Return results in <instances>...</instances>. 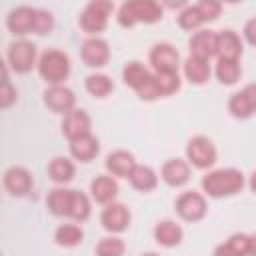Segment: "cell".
Masks as SVG:
<instances>
[{
    "label": "cell",
    "instance_id": "cell-1",
    "mask_svg": "<svg viewBox=\"0 0 256 256\" xmlns=\"http://www.w3.org/2000/svg\"><path fill=\"white\" fill-rule=\"evenodd\" d=\"M200 184L210 198H226V196L238 194L244 188L246 180H244V174L236 168H218L204 174Z\"/></svg>",
    "mask_w": 256,
    "mask_h": 256
},
{
    "label": "cell",
    "instance_id": "cell-2",
    "mask_svg": "<svg viewBox=\"0 0 256 256\" xmlns=\"http://www.w3.org/2000/svg\"><path fill=\"white\" fill-rule=\"evenodd\" d=\"M118 24L124 28H132L140 22L154 24L162 18V6L154 0H130L118 8Z\"/></svg>",
    "mask_w": 256,
    "mask_h": 256
},
{
    "label": "cell",
    "instance_id": "cell-3",
    "mask_svg": "<svg viewBox=\"0 0 256 256\" xmlns=\"http://www.w3.org/2000/svg\"><path fill=\"white\" fill-rule=\"evenodd\" d=\"M38 74L50 86H58L70 74V58L62 50H46L38 60Z\"/></svg>",
    "mask_w": 256,
    "mask_h": 256
},
{
    "label": "cell",
    "instance_id": "cell-4",
    "mask_svg": "<svg viewBox=\"0 0 256 256\" xmlns=\"http://www.w3.org/2000/svg\"><path fill=\"white\" fill-rule=\"evenodd\" d=\"M114 4L110 0H92L84 6L80 14V26L88 34H98L108 26V16L112 14Z\"/></svg>",
    "mask_w": 256,
    "mask_h": 256
},
{
    "label": "cell",
    "instance_id": "cell-5",
    "mask_svg": "<svg viewBox=\"0 0 256 256\" xmlns=\"http://www.w3.org/2000/svg\"><path fill=\"white\" fill-rule=\"evenodd\" d=\"M216 156H218L216 146L206 136H194L186 144V158H188V164H192L194 168L206 170V168L214 166Z\"/></svg>",
    "mask_w": 256,
    "mask_h": 256
},
{
    "label": "cell",
    "instance_id": "cell-6",
    "mask_svg": "<svg viewBox=\"0 0 256 256\" xmlns=\"http://www.w3.org/2000/svg\"><path fill=\"white\" fill-rule=\"evenodd\" d=\"M6 60H8V66L16 72V74H26L32 70V66L36 64V46L32 42H26V40H18V42H12L8 46V52H6ZM38 66V64H36Z\"/></svg>",
    "mask_w": 256,
    "mask_h": 256
},
{
    "label": "cell",
    "instance_id": "cell-7",
    "mask_svg": "<svg viewBox=\"0 0 256 256\" xmlns=\"http://www.w3.org/2000/svg\"><path fill=\"white\" fill-rule=\"evenodd\" d=\"M206 198L200 192H182L176 198V212L186 222H198L206 216Z\"/></svg>",
    "mask_w": 256,
    "mask_h": 256
},
{
    "label": "cell",
    "instance_id": "cell-8",
    "mask_svg": "<svg viewBox=\"0 0 256 256\" xmlns=\"http://www.w3.org/2000/svg\"><path fill=\"white\" fill-rule=\"evenodd\" d=\"M150 64L154 68V74H164V72H178L180 66V54L178 50L168 44L160 42L150 50Z\"/></svg>",
    "mask_w": 256,
    "mask_h": 256
},
{
    "label": "cell",
    "instance_id": "cell-9",
    "mask_svg": "<svg viewBox=\"0 0 256 256\" xmlns=\"http://www.w3.org/2000/svg\"><path fill=\"white\" fill-rule=\"evenodd\" d=\"M228 110L238 120L250 118L256 112V82L246 84L240 92L232 94L228 100Z\"/></svg>",
    "mask_w": 256,
    "mask_h": 256
},
{
    "label": "cell",
    "instance_id": "cell-10",
    "mask_svg": "<svg viewBox=\"0 0 256 256\" xmlns=\"http://www.w3.org/2000/svg\"><path fill=\"white\" fill-rule=\"evenodd\" d=\"M132 216H130V210L122 204V202H110L106 204V208L102 210L100 214V222H102V228L112 232V234H120L128 228Z\"/></svg>",
    "mask_w": 256,
    "mask_h": 256
},
{
    "label": "cell",
    "instance_id": "cell-11",
    "mask_svg": "<svg viewBox=\"0 0 256 256\" xmlns=\"http://www.w3.org/2000/svg\"><path fill=\"white\" fill-rule=\"evenodd\" d=\"M44 104L56 112V114H68L74 110V104H76V96L70 88L58 84V86H48L44 90Z\"/></svg>",
    "mask_w": 256,
    "mask_h": 256
},
{
    "label": "cell",
    "instance_id": "cell-12",
    "mask_svg": "<svg viewBox=\"0 0 256 256\" xmlns=\"http://www.w3.org/2000/svg\"><path fill=\"white\" fill-rule=\"evenodd\" d=\"M190 56L202 58V60H210L212 56L218 54V34L214 30H200L194 32L190 42Z\"/></svg>",
    "mask_w": 256,
    "mask_h": 256
},
{
    "label": "cell",
    "instance_id": "cell-13",
    "mask_svg": "<svg viewBox=\"0 0 256 256\" xmlns=\"http://www.w3.org/2000/svg\"><path fill=\"white\" fill-rule=\"evenodd\" d=\"M82 60L90 68H102L110 60V46L106 40L92 36L82 44Z\"/></svg>",
    "mask_w": 256,
    "mask_h": 256
},
{
    "label": "cell",
    "instance_id": "cell-14",
    "mask_svg": "<svg viewBox=\"0 0 256 256\" xmlns=\"http://www.w3.org/2000/svg\"><path fill=\"white\" fill-rule=\"evenodd\" d=\"M90 126H92V122H90V116L86 114V110L74 108L62 120V134L72 142V140H76L80 136L90 134Z\"/></svg>",
    "mask_w": 256,
    "mask_h": 256
},
{
    "label": "cell",
    "instance_id": "cell-15",
    "mask_svg": "<svg viewBox=\"0 0 256 256\" xmlns=\"http://www.w3.org/2000/svg\"><path fill=\"white\" fill-rule=\"evenodd\" d=\"M2 182L12 196H26L32 188V174L22 166H12L4 172Z\"/></svg>",
    "mask_w": 256,
    "mask_h": 256
},
{
    "label": "cell",
    "instance_id": "cell-16",
    "mask_svg": "<svg viewBox=\"0 0 256 256\" xmlns=\"http://www.w3.org/2000/svg\"><path fill=\"white\" fill-rule=\"evenodd\" d=\"M34 16H36V8L18 6L8 14L6 26L12 34H18V36L30 34V32H34Z\"/></svg>",
    "mask_w": 256,
    "mask_h": 256
},
{
    "label": "cell",
    "instance_id": "cell-17",
    "mask_svg": "<svg viewBox=\"0 0 256 256\" xmlns=\"http://www.w3.org/2000/svg\"><path fill=\"white\" fill-rule=\"evenodd\" d=\"M160 176L162 180L172 186V188H180L184 186L188 180H190V164L186 160H180V158H172L168 162H164L162 170H160Z\"/></svg>",
    "mask_w": 256,
    "mask_h": 256
},
{
    "label": "cell",
    "instance_id": "cell-18",
    "mask_svg": "<svg viewBox=\"0 0 256 256\" xmlns=\"http://www.w3.org/2000/svg\"><path fill=\"white\" fill-rule=\"evenodd\" d=\"M106 170L112 174V176H118V178H130L132 170L136 168V160L132 156V152L128 150H114L106 156V162H104Z\"/></svg>",
    "mask_w": 256,
    "mask_h": 256
},
{
    "label": "cell",
    "instance_id": "cell-19",
    "mask_svg": "<svg viewBox=\"0 0 256 256\" xmlns=\"http://www.w3.org/2000/svg\"><path fill=\"white\" fill-rule=\"evenodd\" d=\"M90 196L100 204H110L118 196V182L112 176L100 174L90 182Z\"/></svg>",
    "mask_w": 256,
    "mask_h": 256
},
{
    "label": "cell",
    "instance_id": "cell-20",
    "mask_svg": "<svg viewBox=\"0 0 256 256\" xmlns=\"http://www.w3.org/2000/svg\"><path fill=\"white\" fill-rule=\"evenodd\" d=\"M184 230L174 220H162L154 226V240L164 248H174L182 242Z\"/></svg>",
    "mask_w": 256,
    "mask_h": 256
},
{
    "label": "cell",
    "instance_id": "cell-21",
    "mask_svg": "<svg viewBox=\"0 0 256 256\" xmlns=\"http://www.w3.org/2000/svg\"><path fill=\"white\" fill-rule=\"evenodd\" d=\"M218 60H240L242 40L234 30H222L218 34Z\"/></svg>",
    "mask_w": 256,
    "mask_h": 256
},
{
    "label": "cell",
    "instance_id": "cell-22",
    "mask_svg": "<svg viewBox=\"0 0 256 256\" xmlns=\"http://www.w3.org/2000/svg\"><path fill=\"white\" fill-rule=\"evenodd\" d=\"M100 152V142L96 136L92 134H86V136H80L76 140L70 142V154L74 160H80V162H90L98 156Z\"/></svg>",
    "mask_w": 256,
    "mask_h": 256
},
{
    "label": "cell",
    "instance_id": "cell-23",
    "mask_svg": "<svg viewBox=\"0 0 256 256\" xmlns=\"http://www.w3.org/2000/svg\"><path fill=\"white\" fill-rule=\"evenodd\" d=\"M250 236L248 234H232L226 242L214 248V256H248Z\"/></svg>",
    "mask_w": 256,
    "mask_h": 256
},
{
    "label": "cell",
    "instance_id": "cell-24",
    "mask_svg": "<svg viewBox=\"0 0 256 256\" xmlns=\"http://www.w3.org/2000/svg\"><path fill=\"white\" fill-rule=\"evenodd\" d=\"M184 76L192 84H198V86L204 84L210 78V64H208V60H202V58H196V56H188L184 60Z\"/></svg>",
    "mask_w": 256,
    "mask_h": 256
},
{
    "label": "cell",
    "instance_id": "cell-25",
    "mask_svg": "<svg viewBox=\"0 0 256 256\" xmlns=\"http://www.w3.org/2000/svg\"><path fill=\"white\" fill-rule=\"evenodd\" d=\"M128 180H130L132 188H136L140 192H150V190H154L158 186L156 172L150 166H146V164H136V168L132 170V174H130Z\"/></svg>",
    "mask_w": 256,
    "mask_h": 256
},
{
    "label": "cell",
    "instance_id": "cell-26",
    "mask_svg": "<svg viewBox=\"0 0 256 256\" xmlns=\"http://www.w3.org/2000/svg\"><path fill=\"white\" fill-rule=\"evenodd\" d=\"M48 210L54 216H70V206H72V190L68 188H54L50 190L46 198Z\"/></svg>",
    "mask_w": 256,
    "mask_h": 256
},
{
    "label": "cell",
    "instance_id": "cell-27",
    "mask_svg": "<svg viewBox=\"0 0 256 256\" xmlns=\"http://www.w3.org/2000/svg\"><path fill=\"white\" fill-rule=\"evenodd\" d=\"M74 164L72 160L64 158V156H54L48 164V176L56 182V184H68L72 178H74Z\"/></svg>",
    "mask_w": 256,
    "mask_h": 256
},
{
    "label": "cell",
    "instance_id": "cell-28",
    "mask_svg": "<svg viewBox=\"0 0 256 256\" xmlns=\"http://www.w3.org/2000/svg\"><path fill=\"white\" fill-rule=\"evenodd\" d=\"M148 76H150L148 68H146L144 64H140L138 60L128 62V64L124 66V70H122V80H124V84L130 86V88H134V90H138V88L146 82Z\"/></svg>",
    "mask_w": 256,
    "mask_h": 256
},
{
    "label": "cell",
    "instance_id": "cell-29",
    "mask_svg": "<svg viewBox=\"0 0 256 256\" xmlns=\"http://www.w3.org/2000/svg\"><path fill=\"white\" fill-rule=\"evenodd\" d=\"M82 238H84V232H82V228L76 226V224H60V226L56 228V232H54L56 244H60V246H64V248H74V246H78V244L82 242Z\"/></svg>",
    "mask_w": 256,
    "mask_h": 256
},
{
    "label": "cell",
    "instance_id": "cell-30",
    "mask_svg": "<svg viewBox=\"0 0 256 256\" xmlns=\"http://www.w3.org/2000/svg\"><path fill=\"white\" fill-rule=\"evenodd\" d=\"M242 76V68H240V60H218L216 64V78L230 86V84H236Z\"/></svg>",
    "mask_w": 256,
    "mask_h": 256
},
{
    "label": "cell",
    "instance_id": "cell-31",
    "mask_svg": "<svg viewBox=\"0 0 256 256\" xmlns=\"http://www.w3.org/2000/svg\"><path fill=\"white\" fill-rule=\"evenodd\" d=\"M84 86H86L88 94H92L96 98H104L114 90V82L106 74H90V76H86Z\"/></svg>",
    "mask_w": 256,
    "mask_h": 256
},
{
    "label": "cell",
    "instance_id": "cell-32",
    "mask_svg": "<svg viewBox=\"0 0 256 256\" xmlns=\"http://www.w3.org/2000/svg\"><path fill=\"white\" fill-rule=\"evenodd\" d=\"M90 212H92V208H90L88 196L84 192L72 190V206H70V216L68 218H72L76 222H84V220L90 218Z\"/></svg>",
    "mask_w": 256,
    "mask_h": 256
},
{
    "label": "cell",
    "instance_id": "cell-33",
    "mask_svg": "<svg viewBox=\"0 0 256 256\" xmlns=\"http://www.w3.org/2000/svg\"><path fill=\"white\" fill-rule=\"evenodd\" d=\"M126 244L118 236H106L96 244V256H124Z\"/></svg>",
    "mask_w": 256,
    "mask_h": 256
},
{
    "label": "cell",
    "instance_id": "cell-34",
    "mask_svg": "<svg viewBox=\"0 0 256 256\" xmlns=\"http://www.w3.org/2000/svg\"><path fill=\"white\" fill-rule=\"evenodd\" d=\"M206 20H204V16H202V12H200V8L196 6V4H192V6H186L180 14H178V24H180V28H184V30H196L198 26H202Z\"/></svg>",
    "mask_w": 256,
    "mask_h": 256
},
{
    "label": "cell",
    "instance_id": "cell-35",
    "mask_svg": "<svg viewBox=\"0 0 256 256\" xmlns=\"http://www.w3.org/2000/svg\"><path fill=\"white\" fill-rule=\"evenodd\" d=\"M156 84L162 96H170L180 90V74L178 72H164V74H154Z\"/></svg>",
    "mask_w": 256,
    "mask_h": 256
},
{
    "label": "cell",
    "instance_id": "cell-36",
    "mask_svg": "<svg viewBox=\"0 0 256 256\" xmlns=\"http://www.w3.org/2000/svg\"><path fill=\"white\" fill-rule=\"evenodd\" d=\"M54 28V16L48 10L36 8V16H34V32L36 34H48Z\"/></svg>",
    "mask_w": 256,
    "mask_h": 256
},
{
    "label": "cell",
    "instance_id": "cell-37",
    "mask_svg": "<svg viewBox=\"0 0 256 256\" xmlns=\"http://www.w3.org/2000/svg\"><path fill=\"white\" fill-rule=\"evenodd\" d=\"M136 94L142 98V100H156V98H160L162 94H160V90H158V84H156V76L154 74H150L148 78H146V82L136 90Z\"/></svg>",
    "mask_w": 256,
    "mask_h": 256
},
{
    "label": "cell",
    "instance_id": "cell-38",
    "mask_svg": "<svg viewBox=\"0 0 256 256\" xmlns=\"http://www.w3.org/2000/svg\"><path fill=\"white\" fill-rule=\"evenodd\" d=\"M196 6L200 8V12H202V16H204L206 22L216 20V18L220 16V10H222L220 2H214V0H202V2H198Z\"/></svg>",
    "mask_w": 256,
    "mask_h": 256
},
{
    "label": "cell",
    "instance_id": "cell-39",
    "mask_svg": "<svg viewBox=\"0 0 256 256\" xmlns=\"http://www.w3.org/2000/svg\"><path fill=\"white\" fill-rule=\"evenodd\" d=\"M16 100V90L12 88L10 80H8V74L4 76V82H2V94H0V108H8L12 102Z\"/></svg>",
    "mask_w": 256,
    "mask_h": 256
},
{
    "label": "cell",
    "instance_id": "cell-40",
    "mask_svg": "<svg viewBox=\"0 0 256 256\" xmlns=\"http://www.w3.org/2000/svg\"><path fill=\"white\" fill-rule=\"evenodd\" d=\"M244 38H246L248 44L256 46V18H250L244 24Z\"/></svg>",
    "mask_w": 256,
    "mask_h": 256
},
{
    "label": "cell",
    "instance_id": "cell-41",
    "mask_svg": "<svg viewBox=\"0 0 256 256\" xmlns=\"http://www.w3.org/2000/svg\"><path fill=\"white\" fill-rule=\"evenodd\" d=\"M248 256H256V234H250V248H248Z\"/></svg>",
    "mask_w": 256,
    "mask_h": 256
},
{
    "label": "cell",
    "instance_id": "cell-42",
    "mask_svg": "<svg viewBox=\"0 0 256 256\" xmlns=\"http://www.w3.org/2000/svg\"><path fill=\"white\" fill-rule=\"evenodd\" d=\"M248 186H250V190L256 194V170L252 172V176H250V180H248Z\"/></svg>",
    "mask_w": 256,
    "mask_h": 256
},
{
    "label": "cell",
    "instance_id": "cell-43",
    "mask_svg": "<svg viewBox=\"0 0 256 256\" xmlns=\"http://www.w3.org/2000/svg\"><path fill=\"white\" fill-rule=\"evenodd\" d=\"M142 256H160V254H156V252H146V254H142Z\"/></svg>",
    "mask_w": 256,
    "mask_h": 256
}]
</instances>
